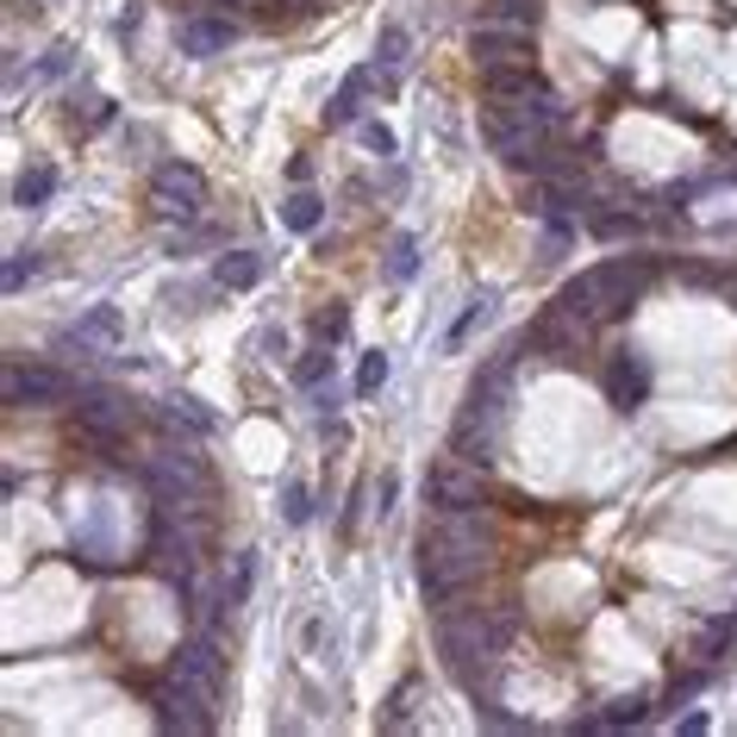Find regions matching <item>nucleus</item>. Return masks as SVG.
Returning a JSON list of instances; mask_svg holds the SVG:
<instances>
[{"label":"nucleus","mask_w":737,"mask_h":737,"mask_svg":"<svg viewBox=\"0 0 737 737\" xmlns=\"http://www.w3.org/2000/svg\"><path fill=\"white\" fill-rule=\"evenodd\" d=\"M151 707H156L163 732H213V700H206L201 687H188L181 675H169V682L156 687Z\"/></svg>","instance_id":"5"},{"label":"nucleus","mask_w":737,"mask_h":737,"mask_svg":"<svg viewBox=\"0 0 737 737\" xmlns=\"http://www.w3.org/2000/svg\"><path fill=\"white\" fill-rule=\"evenodd\" d=\"M163 425H169V432L206 437V432H213V412H206L201 401H188V394H181V401H169V407H163Z\"/></svg>","instance_id":"22"},{"label":"nucleus","mask_w":737,"mask_h":737,"mask_svg":"<svg viewBox=\"0 0 737 737\" xmlns=\"http://www.w3.org/2000/svg\"><path fill=\"white\" fill-rule=\"evenodd\" d=\"M344 331H351V313H344V306H331V313H319V319H313V344H344Z\"/></svg>","instance_id":"34"},{"label":"nucleus","mask_w":737,"mask_h":737,"mask_svg":"<svg viewBox=\"0 0 737 737\" xmlns=\"http://www.w3.org/2000/svg\"><path fill=\"white\" fill-rule=\"evenodd\" d=\"M650 263L644 256H607V263H594L587 269V294H594V306H600V319H625L637 301H644V288H650Z\"/></svg>","instance_id":"2"},{"label":"nucleus","mask_w":737,"mask_h":737,"mask_svg":"<svg viewBox=\"0 0 737 737\" xmlns=\"http://www.w3.org/2000/svg\"><path fill=\"white\" fill-rule=\"evenodd\" d=\"M387 387V351H369L356 363V401H376Z\"/></svg>","instance_id":"28"},{"label":"nucleus","mask_w":737,"mask_h":737,"mask_svg":"<svg viewBox=\"0 0 737 737\" xmlns=\"http://www.w3.org/2000/svg\"><path fill=\"white\" fill-rule=\"evenodd\" d=\"M482 138H487V151L500 156V163H512V169H525V163H532V151L544 144V138L519 119V106H512V101H494L482 113Z\"/></svg>","instance_id":"4"},{"label":"nucleus","mask_w":737,"mask_h":737,"mask_svg":"<svg viewBox=\"0 0 737 737\" xmlns=\"http://www.w3.org/2000/svg\"><path fill=\"white\" fill-rule=\"evenodd\" d=\"M732 637H737V625H732V619H712L707 632L694 637V662H719V657H725V644H732Z\"/></svg>","instance_id":"29"},{"label":"nucleus","mask_w":737,"mask_h":737,"mask_svg":"<svg viewBox=\"0 0 737 737\" xmlns=\"http://www.w3.org/2000/svg\"><path fill=\"white\" fill-rule=\"evenodd\" d=\"M356 131H363V144H369L376 156H394V151H401V138H394V131H387L382 119H363Z\"/></svg>","instance_id":"37"},{"label":"nucleus","mask_w":737,"mask_h":737,"mask_svg":"<svg viewBox=\"0 0 737 737\" xmlns=\"http://www.w3.org/2000/svg\"><path fill=\"white\" fill-rule=\"evenodd\" d=\"M251 587H256V550H238V562H231V575H226V607H244Z\"/></svg>","instance_id":"27"},{"label":"nucleus","mask_w":737,"mask_h":737,"mask_svg":"<svg viewBox=\"0 0 737 737\" xmlns=\"http://www.w3.org/2000/svg\"><path fill=\"white\" fill-rule=\"evenodd\" d=\"M256 351H269V356L281 363V356H288V331H281V326H263V331H256Z\"/></svg>","instance_id":"39"},{"label":"nucleus","mask_w":737,"mask_h":737,"mask_svg":"<svg viewBox=\"0 0 737 737\" xmlns=\"http://www.w3.org/2000/svg\"><path fill=\"white\" fill-rule=\"evenodd\" d=\"M532 88H544V81L532 76V63H494V69H482V94H487V101H525Z\"/></svg>","instance_id":"15"},{"label":"nucleus","mask_w":737,"mask_h":737,"mask_svg":"<svg viewBox=\"0 0 737 737\" xmlns=\"http://www.w3.org/2000/svg\"><path fill=\"white\" fill-rule=\"evenodd\" d=\"M281 226L288 231H319L326 226V201H319L313 188H294V194L281 201Z\"/></svg>","instance_id":"17"},{"label":"nucleus","mask_w":737,"mask_h":737,"mask_svg":"<svg viewBox=\"0 0 737 737\" xmlns=\"http://www.w3.org/2000/svg\"><path fill=\"white\" fill-rule=\"evenodd\" d=\"M69 56H76V51H69V45H56V51L45 56V63H38V76H31V81H56V76H63V69H69Z\"/></svg>","instance_id":"38"},{"label":"nucleus","mask_w":737,"mask_h":737,"mask_svg":"<svg viewBox=\"0 0 737 737\" xmlns=\"http://www.w3.org/2000/svg\"><path fill=\"white\" fill-rule=\"evenodd\" d=\"M76 432H131V407L113 387H88L76 394Z\"/></svg>","instance_id":"13"},{"label":"nucleus","mask_w":737,"mask_h":737,"mask_svg":"<svg viewBox=\"0 0 737 737\" xmlns=\"http://www.w3.org/2000/svg\"><path fill=\"white\" fill-rule=\"evenodd\" d=\"M326 376H331V344H313V351L294 363V382H301V387H319Z\"/></svg>","instance_id":"31"},{"label":"nucleus","mask_w":737,"mask_h":737,"mask_svg":"<svg viewBox=\"0 0 737 737\" xmlns=\"http://www.w3.org/2000/svg\"><path fill=\"white\" fill-rule=\"evenodd\" d=\"M213 7H238V0H213Z\"/></svg>","instance_id":"43"},{"label":"nucleus","mask_w":737,"mask_h":737,"mask_svg":"<svg viewBox=\"0 0 737 737\" xmlns=\"http://www.w3.org/2000/svg\"><path fill=\"white\" fill-rule=\"evenodd\" d=\"M31 276H38V256H31V251H13V256H7V294H20Z\"/></svg>","instance_id":"36"},{"label":"nucleus","mask_w":737,"mask_h":737,"mask_svg":"<svg viewBox=\"0 0 737 737\" xmlns=\"http://www.w3.org/2000/svg\"><path fill=\"white\" fill-rule=\"evenodd\" d=\"M587 231H594V238H607V244H619V238H637V231H644V219H637V213H607V206H587Z\"/></svg>","instance_id":"21"},{"label":"nucleus","mask_w":737,"mask_h":737,"mask_svg":"<svg viewBox=\"0 0 737 737\" xmlns=\"http://www.w3.org/2000/svg\"><path fill=\"white\" fill-rule=\"evenodd\" d=\"M469 56H475V69H494V63H532V26L482 20V26L469 31Z\"/></svg>","instance_id":"7"},{"label":"nucleus","mask_w":737,"mask_h":737,"mask_svg":"<svg viewBox=\"0 0 737 737\" xmlns=\"http://www.w3.org/2000/svg\"><path fill=\"white\" fill-rule=\"evenodd\" d=\"M412 276H419V238L401 231V238L387 244V281H412Z\"/></svg>","instance_id":"25"},{"label":"nucleus","mask_w":737,"mask_h":737,"mask_svg":"<svg viewBox=\"0 0 737 737\" xmlns=\"http://www.w3.org/2000/svg\"><path fill=\"white\" fill-rule=\"evenodd\" d=\"M675 732H687V737H700V732H707V712H682V719H675Z\"/></svg>","instance_id":"42"},{"label":"nucleus","mask_w":737,"mask_h":737,"mask_svg":"<svg viewBox=\"0 0 737 737\" xmlns=\"http://www.w3.org/2000/svg\"><path fill=\"white\" fill-rule=\"evenodd\" d=\"M407 51H412V38H407V26H382V38H376V56H382V69H407Z\"/></svg>","instance_id":"30"},{"label":"nucleus","mask_w":737,"mask_h":737,"mask_svg":"<svg viewBox=\"0 0 737 737\" xmlns=\"http://www.w3.org/2000/svg\"><path fill=\"white\" fill-rule=\"evenodd\" d=\"M376 81H382V88H394V69H382V63L351 69V76H344V88H338V94H331V106H326V126H331V131L363 126V94H369Z\"/></svg>","instance_id":"11"},{"label":"nucleus","mask_w":737,"mask_h":737,"mask_svg":"<svg viewBox=\"0 0 737 737\" xmlns=\"http://www.w3.org/2000/svg\"><path fill=\"white\" fill-rule=\"evenodd\" d=\"M487 7H494L487 20H512V26H537V7H544V0H487Z\"/></svg>","instance_id":"35"},{"label":"nucleus","mask_w":737,"mask_h":737,"mask_svg":"<svg viewBox=\"0 0 737 737\" xmlns=\"http://www.w3.org/2000/svg\"><path fill=\"white\" fill-rule=\"evenodd\" d=\"M138 20H144V13H138V0H131L126 13H119V38H126V45H131V38H138Z\"/></svg>","instance_id":"41"},{"label":"nucleus","mask_w":737,"mask_h":737,"mask_svg":"<svg viewBox=\"0 0 737 737\" xmlns=\"http://www.w3.org/2000/svg\"><path fill=\"white\" fill-rule=\"evenodd\" d=\"M376 494V482H356L351 500H344V512H338V537H356V525H363V500Z\"/></svg>","instance_id":"33"},{"label":"nucleus","mask_w":737,"mask_h":737,"mask_svg":"<svg viewBox=\"0 0 737 737\" xmlns=\"http://www.w3.org/2000/svg\"><path fill=\"white\" fill-rule=\"evenodd\" d=\"M69 338H81V344H113V338H119V306H94Z\"/></svg>","instance_id":"24"},{"label":"nucleus","mask_w":737,"mask_h":737,"mask_svg":"<svg viewBox=\"0 0 737 737\" xmlns=\"http://www.w3.org/2000/svg\"><path fill=\"white\" fill-rule=\"evenodd\" d=\"M51 401H76V382L51 369V363H13L7 369V407H51Z\"/></svg>","instance_id":"8"},{"label":"nucleus","mask_w":737,"mask_h":737,"mask_svg":"<svg viewBox=\"0 0 737 737\" xmlns=\"http://www.w3.org/2000/svg\"><path fill=\"white\" fill-rule=\"evenodd\" d=\"M482 637H487V650H494V657H507L512 637H519V607H487L482 612Z\"/></svg>","instance_id":"20"},{"label":"nucleus","mask_w":737,"mask_h":737,"mask_svg":"<svg viewBox=\"0 0 737 737\" xmlns=\"http://www.w3.org/2000/svg\"><path fill=\"white\" fill-rule=\"evenodd\" d=\"M494 306H500V294H494V288H482L475 301L462 306V319H457V326L444 331V344H450V351H462V344H469V331H475V326H487V313H494Z\"/></svg>","instance_id":"18"},{"label":"nucleus","mask_w":737,"mask_h":737,"mask_svg":"<svg viewBox=\"0 0 737 737\" xmlns=\"http://www.w3.org/2000/svg\"><path fill=\"white\" fill-rule=\"evenodd\" d=\"M482 562H487V532H482V519H475V507L437 512V525L419 544V587H425V600L450 607L462 587L482 575Z\"/></svg>","instance_id":"1"},{"label":"nucleus","mask_w":737,"mask_h":737,"mask_svg":"<svg viewBox=\"0 0 737 737\" xmlns=\"http://www.w3.org/2000/svg\"><path fill=\"white\" fill-rule=\"evenodd\" d=\"M51 194H56V169H51V163H38V169H26V176L13 181V206H26V213H31V206H45Z\"/></svg>","instance_id":"19"},{"label":"nucleus","mask_w":737,"mask_h":737,"mask_svg":"<svg viewBox=\"0 0 737 737\" xmlns=\"http://www.w3.org/2000/svg\"><path fill=\"white\" fill-rule=\"evenodd\" d=\"M600 719H607V732H619V725H644V719H650V700H644V694H619V700L600 707Z\"/></svg>","instance_id":"26"},{"label":"nucleus","mask_w":737,"mask_h":737,"mask_svg":"<svg viewBox=\"0 0 737 737\" xmlns=\"http://www.w3.org/2000/svg\"><path fill=\"white\" fill-rule=\"evenodd\" d=\"M231 38H238V26L219 20V13L181 20V56H219V51H231Z\"/></svg>","instance_id":"14"},{"label":"nucleus","mask_w":737,"mask_h":737,"mask_svg":"<svg viewBox=\"0 0 737 737\" xmlns=\"http://www.w3.org/2000/svg\"><path fill=\"white\" fill-rule=\"evenodd\" d=\"M600 382H607V401L619 412H637L644 401H650V363H644V356H632V351H612Z\"/></svg>","instance_id":"10"},{"label":"nucleus","mask_w":737,"mask_h":737,"mask_svg":"<svg viewBox=\"0 0 737 737\" xmlns=\"http://www.w3.org/2000/svg\"><path fill=\"white\" fill-rule=\"evenodd\" d=\"M176 675H181L188 687H201L206 700L219 707V682H226V662H219V644H213V637H188V644H181V650H176Z\"/></svg>","instance_id":"12"},{"label":"nucleus","mask_w":737,"mask_h":737,"mask_svg":"<svg viewBox=\"0 0 737 737\" xmlns=\"http://www.w3.org/2000/svg\"><path fill=\"white\" fill-rule=\"evenodd\" d=\"M425 507H437V512L482 507V469H475V462H462L457 450H450V457H437L432 469H425Z\"/></svg>","instance_id":"3"},{"label":"nucleus","mask_w":737,"mask_h":737,"mask_svg":"<svg viewBox=\"0 0 737 737\" xmlns=\"http://www.w3.org/2000/svg\"><path fill=\"white\" fill-rule=\"evenodd\" d=\"M151 201H156V213H169V219H194L206 206V176L194 163H163L151 176Z\"/></svg>","instance_id":"6"},{"label":"nucleus","mask_w":737,"mask_h":737,"mask_svg":"<svg viewBox=\"0 0 737 737\" xmlns=\"http://www.w3.org/2000/svg\"><path fill=\"white\" fill-rule=\"evenodd\" d=\"M256 281H263V256L256 251H226L219 263H213V288L244 294V288H256Z\"/></svg>","instance_id":"16"},{"label":"nucleus","mask_w":737,"mask_h":737,"mask_svg":"<svg viewBox=\"0 0 737 737\" xmlns=\"http://www.w3.org/2000/svg\"><path fill=\"white\" fill-rule=\"evenodd\" d=\"M519 338H525V351L550 356V363H575V356H582L587 326H582V319H569L562 306H550V313H537V319L519 331Z\"/></svg>","instance_id":"9"},{"label":"nucleus","mask_w":737,"mask_h":737,"mask_svg":"<svg viewBox=\"0 0 737 737\" xmlns=\"http://www.w3.org/2000/svg\"><path fill=\"white\" fill-rule=\"evenodd\" d=\"M394 494H401V475H382V482H376V512H394Z\"/></svg>","instance_id":"40"},{"label":"nucleus","mask_w":737,"mask_h":737,"mask_svg":"<svg viewBox=\"0 0 737 737\" xmlns=\"http://www.w3.org/2000/svg\"><path fill=\"white\" fill-rule=\"evenodd\" d=\"M281 519H288V525H306V519H313V494H306V482H281Z\"/></svg>","instance_id":"32"},{"label":"nucleus","mask_w":737,"mask_h":737,"mask_svg":"<svg viewBox=\"0 0 737 737\" xmlns=\"http://www.w3.org/2000/svg\"><path fill=\"white\" fill-rule=\"evenodd\" d=\"M412 700H419V675H407V682L387 694V712H382V732H407L412 725Z\"/></svg>","instance_id":"23"}]
</instances>
